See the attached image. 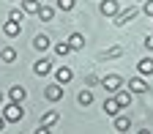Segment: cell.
Segmentation results:
<instances>
[{"instance_id":"6da1fadb","label":"cell","mask_w":153,"mask_h":134,"mask_svg":"<svg viewBox=\"0 0 153 134\" xmlns=\"http://www.w3.org/2000/svg\"><path fill=\"white\" fill-rule=\"evenodd\" d=\"M22 115H25V109H22V104H19V101L3 104V118H6L8 123H19V121H22Z\"/></svg>"},{"instance_id":"7a4b0ae2","label":"cell","mask_w":153,"mask_h":134,"mask_svg":"<svg viewBox=\"0 0 153 134\" xmlns=\"http://www.w3.org/2000/svg\"><path fill=\"white\" fill-rule=\"evenodd\" d=\"M107 93H115V90H120L123 88V80H120V77L118 74H107V77H101V82H99Z\"/></svg>"},{"instance_id":"3957f363","label":"cell","mask_w":153,"mask_h":134,"mask_svg":"<svg viewBox=\"0 0 153 134\" xmlns=\"http://www.w3.org/2000/svg\"><path fill=\"white\" fill-rule=\"evenodd\" d=\"M137 14H140V11L131 6V8H123V11H118L112 19H115V25H118V28H123V25H128V22H131V19L137 16Z\"/></svg>"},{"instance_id":"277c9868","label":"cell","mask_w":153,"mask_h":134,"mask_svg":"<svg viewBox=\"0 0 153 134\" xmlns=\"http://www.w3.org/2000/svg\"><path fill=\"white\" fill-rule=\"evenodd\" d=\"M44 96H47L49 101H60V99H63V85H60V82L47 85V88H44Z\"/></svg>"},{"instance_id":"5b68a950","label":"cell","mask_w":153,"mask_h":134,"mask_svg":"<svg viewBox=\"0 0 153 134\" xmlns=\"http://www.w3.org/2000/svg\"><path fill=\"white\" fill-rule=\"evenodd\" d=\"M128 90H131V93H148L150 88H148V82H145V77L140 74V77H131V80H128Z\"/></svg>"},{"instance_id":"8992f818","label":"cell","mask_w":153,"mask_h":134,"mask_svg":"<svg viewBox=\"0 0 153 134\" xmlns=\"http://www.w3.org/2000/svg\"><path fill=\"white\" fill-rule=\"evenodd\" d=\"M99 11L104 14V16H115L120 11V3L118 0H101V6H99Z\"/></svg>"},{"instance_id":"52a82bcc","label":"cell","mask_w":153,"mask_h":134,"mask_svg":"<svg viewBox=\"0 0 153 134\" xmlns=\"http://www.w3.org/2000/svg\"><path fill=\"white\" fill-rule=\"evenodd\" d=\"M3 33L8 38H16L19 33H22V22H16V19H6V25H3Z\"/></svg>"},{"instance_id":"ba28073f","label":"cell","mask_w":153,"mask_h":134,"mask_svg":"<svg viewBox=\"0 0 153 134\" xmlns=\"http://www.w3.org/2000/svg\"><path fill=\"white\" fill-rule=\"evenodd\" d=\"M49 71H52V60H47V57H41V60L33 63V74L36 77H47Z\"/></svg>"},{"instance_id":"9c48e42d","label":"cell","mask_w":153,"mask_h":134,"mask_svg":"<svg viewBox=\"0 0 153 134\" xmlns=\"http://www.w3.org/2000/svg\"><path fill=\"white\" fill-rule=\"evenodd\" d=\"M49 47H52V41H49L47 33H38V36L33 38V49H36V52H47Z\"/></svg>"},{"instance_id":"30bf717a","label":"cell","mask_w":153,"mask_h":134,"mask_svg":"<svg viewBox=\"0 0 153 134\" xmlns=\"http://www.w3.org/2000/svg\"><path fill=\"white\" fill-rule=\"evenodd\" d=\"M71 80H74V71H71L68 66H60V68L55 71V82H60V85H68Z\"/></svg>"},{"instance_id":"8fae6325","label":"cell","mask_w":153,"mask_h":134,"mask_svg":"<svg viewBox=\"0 0 153 134\" xmlns=\"http://www.w3.org/2000/svg\"><path fill=\"white\" fill-rule=\"evenodd\" d=\"M27 99V90L22 88V85H14L11 90H8V101H19V104H22Z\"/></svg>"},{"instance_id":"7c38bea8","label":"cell","mask_w":153,"mask_h":134,"mask_svg":"<svg viewBox=\"0 0 153 134\" xmlns=\"http://www.w3.org/2000/svg\"><path fill=\"white\" fill-rule=\"evenodd\" d=\"M104 112H107V115H112V118H115V115L120 112V104H118V99H115L112 93L107 96V101H104Z\"/></svg>"},{"instance_id":"4fadbf2b","label":"cell","mask_w":153,"mask_h":134,"mask_svg":"<svg viewBox=\"0 0 153 134\" xmlns=\"http://www.w3.org/2000/svg\"><path fill=\"white\" fill-rule=\"evenodd\" d=\"M112 96H115V99H118V104H120V109H126V107H131V96H134L131 90H115Z\"/></svg>"},{"instance_id":"5bb4252c","label":"cell","mask_w":153,"mask_h":134,"mask_svg":"<svg viewBox=\"0 0 153 134\" xmlns=\"http://www.w3.org/2000/svg\"><path fill=\"white\" fill-rule=\"evenodd\" d=\"M66 41H68V47H71V52H74V49H82V47H85V36H82V33H71Z\"/></svg>"},{"instance_id":"9a60e30c","label":"cell","mask_w":153,"mask_h":134,"mask_svg":"<svg viewBox=\"0 0 153 134\" xmlns=\"http://www.w3.org/2000/svg\"><path fill=\"white\" fill-rule=\"evenodd\" d=\"M137 71H140L142 77H150V74H153V57H142V60L137 63Z\"/></svg>"},{"instance_id":"2e32d148","label":"cell","mask_w":153,"mask_h":134,"mask_svg":"<svg viewBox=\"0 0 153 134\" xmlns=\"http://www.w3.org/2000/svg\"><path fill=\"white\" fill-rule=\"evenodd\" d=\"M57 121H60V115H57V109H49V112H44V115H41V123H44V126H49V129H52V126H55Z\"/></svg>"},{"instance_id":"e0dca14e","label":"cell","mask_w":153,"mask_h":134,"mask_svg":"<svg viewBox=\"0 0 153 134\" xmlns=\"http://www.w3.org/2000/svg\"><path fill=\"white\" fill-rule=\"evenodd\" d=\"M36 16L41 19V22H52V19H55V8H52V6H41Z\"/></svg>"},{"instance_id":"ac0fdd59","label":"cell","mask_w":153,"mask_h":134,"mask_svg":"<svg viewBox=\"0 0 153 134\" xmlns=\"http://www.w3.org/2000/svg\"><path fill=\"white\" fill-rule=\"evenodd\" d=\"M0 60H3V63H14L16 60V49L14 47H3V49H0Z\"/></svg>"},{"instance_id":"d6986e66","label":"cell","mask_w":153,"mask_h":134,"mask_svg":"<svg viewBox=\"0 0 153 134\" xmlns=\"http://www.w3.org/2000/svg\"><path fill=\"white\" fill-rule=\"evenodd\" d=\"M115 129H118V131H128V129H131V121L126 118V115L118 112V115H115Z\"/></svg>"},{"instance_id":"ffe728a7","label":"cell","mask_w":153,"mask_h":134,"mask_svg":"<svg viewBox=\"0 0 153 134\" xmlns=\"http://www.w3.org/2000/svg\"><path fill=\"white\" fill-rule=\"evenodd\" d=\"M76 101H79L82 107H90V104H93V90H90V88L79 90V96H76Z\"/></svg>"},{"instance_id":"44dd1931","label":"cell","mask_w":153,"mask_h":134,"mask_svg":"<svg viewBox=\"0 0 153 134\" xmlns=\"http://www.w3.org/2000/svg\"><path fill=\"white\" fill-rule=\"evenodd\" d=\"M38 8H41L38 0H22V11L25 14H38Z\"/></svg>"},{"instance_id":"7402d4cb","label":"cell","mask_w":153,"mask_h":134,"mask_svg":"<svg viewBox=\"0 0 153 134\" xmlns=\"http://www.w3.org/2000/svg\"><path fill=\"white\" fill-rule=\"evenodd\" d=\"M123 55V47H112V49H104L99 57H101V60H109V57H120Z\"/></svg>"},{"instance_id":"603a6c76","label":"cell","mask_w":153,"mask_h":134,"mask_svg":"<svg viewBox=\"0 0 153 134\" xmlns=\"http://www.w3.org/2000/svg\"><path fill=\"white\" fill-rule=\"evenodd\" d=\"M55 52H57V55H60V57H66V55L71 52V47H68V41H57V44H55Z\"/></svg>"},{"instance_id":"cb8c5ba5","label":"cell","mask_w":153,"mask_h":134,"mask_svg":"<svg viewBox=\"0 0 153 134\" xmlns=\"http://www.w3.org/2000/svg\"><path fill=\"white\" fill-rule=\"evenodd\" d=\"M74 6H76V0H57V8L60 11H74Z\"/></svg>"},{"instance_id":"d4e9b609","label":"cell","mask_w":153,"mask_h":134,"mask_svg":"<svg viewBox=\"0 0 153 134\" xmlns=\"http://www.w3.org/2000/svg\"><path fill=\"white\" fill-rule=\"evenodd\" d=\"M25 16H27V14H25L22 8H11V14H8V19H16V22H22Z\"/></svg>"},{"instance_id":"484cf974","label":"cell","mask_w":153,"mask_h":134,"mask_svg":"<svg viewBox=\"0 0 153 134\" xmlns=\"http://www.w3.org/2000/svg\"><path fill=\"white\" fill-rule=\"evenodd\" d=\"M99 82H101V80H99L96 74H88V77H85V88H96Z\"/></svg>"},{"instance_id":"4316f807","label":"cell","mask_w":153,"mask_h":134,"mask_svg":"<svg viewBox=\"0 0 153 134\" xmlns=\"http://www.w3.org/2000/svg\"><path fill=\"white\" fill-rule=\"evenodd\" d=\"M142 11H145V16H150V19H153V0H145Z\"/></svg>"},{"instance_id":"83f0119b","label":"cell","mask_w":153,"mask_h":134,"mask_svg":"<svg viewBox=\"0 0 153 134\" xmlns=\"http://www.w3.org/2000/svg\"><path fill=\"white\" fill-rule=\"evenodd\" d=\"M145 49H148V52H153V33H150V36H145Z\"/></svg>"},{"instance_id":"f1b7e54d","label":"cell","mask_w":153,"mask_h":134,"mask_svg":"<svg viewBox=\"0 0 153 134\" xmlns=\"http://www.w3.org/2000/svg\"><path fill=\"white\" fill-rule=\"evenodd\" d=\"M6 123H8V121L3 118V115H0V131H3V129H6Z\"/></svg>"},{"instance_id":"f546056e","label":"cell","mask_w":153,"mask_h":134,"mask_svg":"<svg viewBox=\"0 0 153 134\" xmlns=\"http://www.w3.org/2000/svg\"><path fill=\"white\" fill-rule=\"evenodd\" d=\"M0 104H3V90H0Z\"/></svg>"},{"instance_id":"4dcf8cb0","label":"cell","mask_w":153,"mask_h":134,"mask_svg":"<svg viewBox=\"0 0 153 134\" xmlns=\"http://www.w3.org/2000/svg\"><path fill=\"white\" fill-rule=\"evenodd\" d=\"M137 3H145V0H137Z\"/></svg>"},{"instance_id":"1f68e13d","label":"cell","mask_w":153,"mask_h":134,"mask_svg":"<svg viewBox=\"0 0 153 134\" xmlns=\"http://www.w3.org/2000/svg\"><path fill=\"white\" fill-rule=\"evenodd\" d=\"M11 3H14V0H11Z\"/></svg>"}]
</instances>
